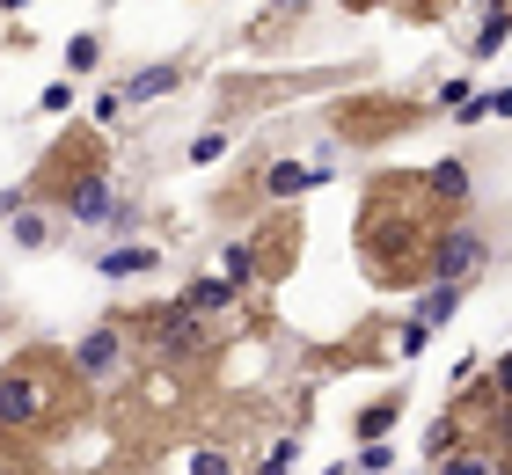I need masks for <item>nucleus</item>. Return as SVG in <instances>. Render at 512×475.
<instances>
[{"mask_svg":"<svg viewBox=\"0 0 512 475\" xmlns=\"http://www.w3.org/2000/svg\"><path fill=\"white\" fill-rule=\"evenodd\" d=\"M483 256H491V242H483L476 227H439V242H432V278H439V285H461Z\"/></svg>","mask_w":512,"mask_h":475,"instance_id":"4","label":"nucleus"},{"mask_svg":"<svg viewBox=\"0 0 512 475\" xmlns=\"http://www.w3.org/2000/svg\"><path fill=\"white\" fill-rule=\"evenodd\" d=\"M132 271H154V249L147 242H118L103 256V278H132Z\"/></svg>","mask_w":512,"mask_h":475,"instance_id":"9","label":"nucleus"},{"mask_svg":"<svg viewBox=\"0 0 512 475\" xmlns=\"http://www.w3.org/2000/svg\"><path fill=\"white\" fill-rule=\"evenodd\" d=\"M491 388H498V395H512V359H505V366L491 373Z\"/></svg>","mask_w":512,"mask_h":475,"instance_id":"26","label":"nucleus"},{"mask_svg":"<svg viewBox=\"0 0 512 475\" xmlns=\"http://www.w3.org/2000/svg\"><path fill=\"white\" fill-rule=\"evenodd\" d=\"M461 424H469V417H461V410H454V417H439V424H432V432H425V454H432V461H447V454H454V439H461Z\"/></svg>","mask_w":512,"mask_h":475,"instance_id":"12","label":"nucleus"},{"mask_svg":"<svg viewBox=\"0 0 512 475\" xmlns=\"http://www.w3.org/2000/svg\"><path fill=\"white\" fill-rule=\"evenodd\" d=\"M147 337H154V351L161 359H205L213 351V329H205V315H191V307H161V315L147 322Z\"/></svg>","mask_w":512,"mask_h":475,"instance_id":"3","label":"nucleus"},{"mask_svg":"<svg viewBox=\"0 0 512 475\" xmlns=\"http://www.w3.org/2000/svg\"><path fill=\"white\" fill-rule=\"evenodd\" d=\"M439 475H498V468H491V454H447Z\"/></svg>","mask_w":512,"mask_h":475,"instance_id":"18","label":"nucleus"},{"mask_svg":"<svg viewBox=\"0 0 512 475\" xmlns=\"http://www.w3.org/2000/svg\"><path fill=\"white\" fill-rule=\"evenodd\" d=\"M220 147H227L220 132H198V147H191V161H220Z\"/></svg>","mask_w":512,"mask_h":475,"instance_id":"24","label":"nucleus"},{"mask_svg":"<svg viewBox=\"0 0 512 475\" xmlns=\"http://www.w3.org/2000/svg\"><path fill=\"white\" fill-rule=\"evenodd\" d=\"M286 461H293V446H278V454H271L264 468H256V475H286Z\"/></svg>","mask_w":512,"mask_h":475,"instance_id":"25","label":"nucleus"},{"mask_svg":"<svg viewBox=\"0 0 512 475\" xmlns=\"http://www.w3.org/2000/svg\"><path fill=\"white\" fill-rule=\"evenodd\" d=\"M425 337H432V329L410 315V322H403V337H395V359H417V351H425Z\"/></svg>","mask_w":512,"mask_h":475,"instance_id":"17","label":"nucleus"},{"mask_svg":"<svg viewBox=\"0 0 512 475\" xmlns=\"http://www.w3.org/2000/svg\"><path fill=\"white\" fill-rule=\"evenodd\" d=\"M176 81H183L176 66H147V74H132V88H125V95H132V103H154V95H169Z\"/></svg>","mask_w":512,"mask_h":475,"instance_id":"11","label":"nucleus"},{"mask_svg":"<svg viewBox=\"0 0 512 475\" xmlns=\"http://www.w3.org/2000/svg\"><path fill=\"white\" fill-rule=\"evenodd\" d=\"M425 198L461 205V198H469V169H461V161H439V169H425Z\"/></svg>","mask_w":512,"mask_h":475,"instance_id":"6","label":"nucleus"},{"mask_svg":"<svg viewBox=\"0 0 512 475\" xmlns=\"http://www.w3.org/2000/svg\"><path fill=\"white\" fill-rule=\"evenodd\" d=\"M249 278H256V249L235 242V249H227V285H249Z\"/></svg>","mask_w":512,"mask_h":475,"instance_id":"16","label":"nucleus"},{"mask_svg":"<svg viewBox=\"0 0 512 475\" xmlns=\"http://www.w3.org/2000/svg\"><path fill=\"white\" fill-rule=\"evenodd\" d=\"M183 475H227V454H220V446H198V454H191V468H183Z\"/></svg>","mask_w":512,"mask_h":475,"instance_id":"20","label":"nucleus"},{"mask_svg":"<svg viewBox=\"0 0 512 475\" xmlns=\"http://www.w3.org/2000/svg\"><path fill=\"white\" fill-rule=\"evenodd\" d=\"M66 66H74V74H88V66H96V37H74V44H66Z\"/></svg>","mask_w":512,"mask_h":475,"instance_id":"22","label":"nucleus"},{"mask_svg":"<svg viewBox=\"0 0 512 475\" xmlns=\"http://www.w3.org/2000/svg\"><path fill=\"white\" fill-rule=\"evenodd\" d=\"M505 30H512V8H505V15H491V22H483V37H476V59H491V52H498V44H505Z\"/></svg>","mask_w":512,"mask_h":475,"instance_id":"15","label":"nucleus"},{"mask_svg":"<svg viewBox=\"0 0 512 475\" xmlns=\"http://www.w3.org/2000/svg\"><path fill=\"white\" fill-rule=\"evenodd\" d=\"M66 366H74V380H81V388H110V380H125V366H132V351H125V337H118V329H88V337L74 344V351H66Z\"/></svg>","mask_w":512,"mask_h":475,"instance_id":"2","label":"nucleus"},{"mask_svg":"<svg viewBox=\"0 0 512 475\" xmlns=\"http://www.w3.org/2000/svg\"><path fill=\"white\" fill-rule=\"evenodd\" d=\"M242 300V285H227V278H191L183 285V307L191 315H220V307H235Z\"/></svg>","mask_w":512,"mask_h":475,"instance_id":"5","label":"nucleus"},{"mask_svg":"<svg viewBox=\"0 0 512 475\" xmlns=\"http://www.w3.org/2000/svg\"><path fill=\"white\" fill-rule=\"evenodd\" d=\"M66 212H74V220H103V212H110V183L103 176L74 183V190H66Z\"/></svg>","mask_w":512,"mask_h":475,"instance_id":"7","label":"nucleus"},{"mask_svg":"<svg viewBox=\"0 0 512 475\" xmlns=\"http://www.w3.org/2000/svg\"><path fill=\"white\" fill-rule=\"evenodd\" d=\"M491 454L512 461V395H498V410H491Z\"/></svg>","mask_w":512,"mask_h":475,"instance_id":"13","label":"nucleus"},{"mask_svg":"<svg viewBox=\"0 0 512 475\" xmlns=\"http://www.w3.org/2000/svg\"><path fill=\"white\" fill-rule=\"evenodd\" d=\"M322 176L308 169V161H278V169L264 176V190H271V198H300V190H315Z\"/></svg>","mask_w":512,"mask_h":475,"instance_id":"8","label":"nucleus"},{"mask_svg":"<svg viewBox=\"0 0 512 475\" xmlns=\"http://www.w3.org/2000/svg\"><path fill=\"white\" fill-rule=\"evenodd\" d=\"M66 410H74V366L66 359L30 351V359H15L0 373V432H44Z\"/></svg>","mask_w":512,"mask_h":475,"instance_id":"1","label":"nucleus"},{"mask_svg":"<svg viewBox=\"0 0 512 475\" xmlns=\"http://www.w3.org/2000/svg\"><path fill=\"white\" fill-rule=\"evenodd\" d=\"M15 242H22V249H44V242H52V220H44V212H22V220H15Z\"/></svg>","mask_w":512,"mask_h":475,"instance_id":"14","label":"nucleus"},{"mask_svg":"<svg viewBox=\"0 0 512 475\" xmlns=\"http://www.w3.org/2000/svg\"><path fill=\"white\" fill-rule=\"evenodd\" d=\"M454 307H461V285H439V278H432V293L417 300V322H425V329H439V322L454 315Z\"/></svg>","mask_w":512,"mask_h":475,"instance_id":"10","label":"nucleus"},{"mask_svg":"<svg viewBox=\"0 0 512 475\" xmlns=\"http://www.w3.org/2000/svg\"><path fill=\"white\" fill-rule=\"evenodd\" d=\"M388 424H395V402H374V410H359V432H366V439H381Z\"/></svg>","mask_w":512,"mask_h":475,"instance_id":"19","label":"nucleus"},{"mask_svg":"<svg viewBox=\"0 0 512 475\" xmlns=\"http://www.w3.org/2000/svg\"><path fill=\"white\" fill-rule=\"evenodd\" d=\"M469 117H512V88H491L483 103H469Z\"/></svg>","mask_w":512,"mask_h":475,"instance_id":"21","label":"nucleus"},{"mask_svg":"<svg viewBox=\"0 0 512 475\" xmlns=\"http://www.w3.org/2000/svg\"><path fill=\"white\" fill-rule=\"evenodd\" d=\"M0 8H22V0H0Z\"/></svg>","mask_w":512,"mask_h":475,"instance_id":"27","label":"nucleus"},{"mask_svg":"<svg viewBox=\"0 0 512 475\" xmlns=\"http://www.w3.org/2000/svg\"><path fill=\"white\" fill-rule=\"evenodd\" d=\"M381 468H388V446H381V439H374V446H366V454H359V461H352V475H381Z\"/></svg>","mask_w":512,"mask_h":475,"instance_id":"23","label":"nucleus"}]
</instances>
